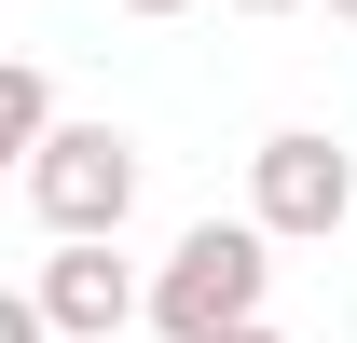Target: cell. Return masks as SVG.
<instances>
[{
  "instance_id": "6da1fadb",
  "label": "cell",
  "mask_w": 357,
  "mask_h": 343,
  "mask_svg": "<svg viewBox=\"0 0 357 343\" xmlns=\"http://www.w3.org/2000/svg\"><path fill=\"white\" fill-rule=\"evenodd\" d=\"M261 289H275V234L261 220H192L165 247V275H151V330L165 343H220V330L261 316Z\"/></svg>"
},
{
  "instance_id": "7a4b0ae2",
  "label": "cell",
  "mask_w": 357,
  "mask_h": 343,
  "mask_svg": "<svg viewBox=\"0 0 357 343\" xmlns=\"http://www.w3.org/2000/svg\"><path fill=\"white\" fill-rule=\"evenodd\" d=\"M28 178V220H42L55 247H110L137 206V137L124 124H55L42 137V165H14Z\"/></svg>"
},
{
  "instance_id": "3957f363",
  "label": "cell",
  "mask_w": 357,
  "mask_h": 343,
  "mask_svg": "<svg viewBox=\"0 0 357 343\" xmlns=\"http://www.w3.org/2000/svg\"><path fill=\"white\" fill-rule=\"evenodd\" d=\"M344 206H357V165H344L316 124H275L261 151H248V220H261L275 247H316V234H344Z\"/></svg>"
},
{
  "instance_id": "277c9868",
  "label": "cell",
  "mask_w": 357,
  "mask_h": 343,
  "mask_svg": "<svg viewBox=\"0 0 357 343\" xmlns=\"http://www.w3.org/2000/svg\"><path fill=\"white\" fill-rule=\"evenodd\" d=\"M28 302L55 316V343H110L124 316H151V289L124 275V247H42V275H28Z\"/></svg>"
},
{
  "instance_id": "5b68a950",
  "label": "cell",
  "mask_w": 357,
  "mask_h": 343,
  "mask_svg": "<svg viewBox=\"0 0 357 343\" xmlns=\"http://www.w3.org/2000/svg\"><path fill=\"white\" fill-rule=\"evenodd\" d=\"M42 137H55V83L14 55V69H0V151H14V165H42Z\"/></svg>"
},
{
  "instance_id": "8992f818",
  "label": "cell",
  "mask_w": 357,
  "mask_h": 343,
  "mask_svg": "<svg viewBox=\"0 0 357 343\" xmlns=\"http://www.w3.org/2000/svg\"><path fill=\"white\" fill-rule=\"evenodd\" d=\"M220 343H289V330H275V316H248V330H220Z\"/></svg>"
},
{
  "instance_id": "52a82bcc",
  "label": "cell",
  "mask_w": 357,
  "mask_h": 343,
  "mask_svg": "<svg viewBox=\"0 0 357 343\" xmlns=\"http://www.w3.org/2000/svg\"><path fill=\"white\" fill-rule=\"evenodd\" d=\"M124 14H151V28H165V14H192V0H124Z\"/></svg>"
},
{
  "instance_id": "ba28073f",
  "label": "cell",
  "mask_w": 357,
  "mask_h": 343,
  "mask_svg": "<svg viewBox=\"0 0 357 343\" xmlns=\"http://www.w3.org/2000/svg\"><path fill=\"white\" fill-rule=\"evenodd\" d=\"M234 14H303V0H234Z\"/></svg>"
},
{
  "instance_id": "9c48e42d",
  "label": "cell",
  "mask_w": 357,
  "mask_h": 343,
  "mask_svg": "<svg viewBox=\"0 0 357 343\" xmlns=\"http://www.w3.org/2000/svg\"><path fill=\"white\" fill-rule=\"evenodd\" d=\"M330 14H344V28H357V0H330Z\"/></svg>"
}]
</instances>
